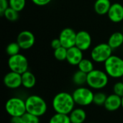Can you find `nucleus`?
I'll list each match as a JSON object with an SVG mask.
<instances>
[{
    "instance_id": "2eb2a0df",
    "label": "nucleus",
    "mask_w": 123,
    "mask_h": 123,
    "mask_svg": "<svg viewBox=\"0 0 123 123\" xmlns=\"http://www.w3.org/2000/svg\"><path fill=\"white\" fill-rule=\"evenodd\" d=\"M104 107L109 112H115L118 110L122 107V97L114 93L107 95Z\"/></svg>"
},
{
    "instance_id": "4be33fe9",
    "label": "nucleus",
    "mask_w": 123,
    "mask_h": 123,
    "mask_svg": "<svg viewBox=\"0 0 123 123\" xmlns=\"http://www.w3.org/2000/svg\"><path fill=\"white\" fill-rule=\"evenodd\" d=\"M48 123H71V122L68 115L55 113L50 118Z\"/></svg>"
},
{
    "instance_id": "b1692460",
    "label": "nucleus",
    "mask_w": 123,
    "mask_h": 123,
    "mask_svg": "<svg viewBox=\"0 0 123 123\" xmlns=\"http://www.w3.org/2000/svg\"><path fill=\"white\" fill-rule=\"evenodd\" d=\"M20 50L21 48L19 45V44L17 42H13L7 45L6 48V53H7L8 55L12 56L20 53Z\"/></svg>"
},
{
    "instance_id": "f704fd0d",
    "label": "nucleus",
    "mask_w": 123,
    "mask_h": 123,
    "mask_svg": "<svg viewBox=\"0 0 123 123\" xmlns=\"http://www.w3.org/2000/svg\"><path fill=\"white\" fill-rule=\"evenodd\" d=\"M121 79H122V81H123V77L121 78Z\"/></svg>"
},
{
    "instance_id": "393cba45",
    "label": "nucleus",
    "mask_w": 123,
    "mask_h": 123,
    "mask_svg": "<svg viewBox=\"0 0 123 123\" xmlns=\"http://www.w3.org/2000/svg\"><path fill=\"white\" fill-rule=\"evenodd\" d=\"M107 95L102 92H97L94 93V100L93 104H94L97 106H104L106 99H107Z\"/></svg>"
},
{
    "instance_id": "9b49d317",
    "label": "nucleus",
    "mask_w": 123,
    "mask_h": 123,
    "mask_svg": "<svg viewBox=\"0 0 123 123\" xmlns=\"http://www.w3.org/2000/svg\"><path fill=\"white\" fill-rule=\"evenodd\" d=\"M92 44V37L86 30H81L76 33V45L82 51H86L90 48Z\"/></svg>"
},
{
    "instance_id": "412c9836",
    "label": "nucleus",
    "mask_w": 123,
    "mask_h": 123,
    "mask_svg": "<svg viewBox=\"0 0 123 123\" xmlns=\"http://www.w3.org/2000/svg\"><path fill=\"white\" fill-rule=\"evenodd\" d=\"M77 66L79 70L87 74L94 69V61L92 59H88V58H83Z\"/></svg>"
},
{
    "instance_id": "cd10ccee",
    "label": "nucleus",
    "mask_w": 123,
    "mask_h": 123,
    "mask_svg": "<svg viewBox=\"0 0 123 123\" xmlns=\"http://www.w3.org/2000/svg\"><path fill=\"white\" fill-rule=\"evenodd\" d=\"M40 121L39 117L28 112L22 116V123H40Z\"/></svg>"
},
{
    "instance_id": "bb28decb",
    "label": "nucleus",
    "mask_w": 123,
    "mask_h": 123,
    "mask_svg": "<svg viewBox=\"0 0 123 123\" xmlns=\"http://www.w3.org/2000/svg\"><path fill=\"white\" fill-rule=\"evenodd\" d=\"M9 4L11 8L19 12L25 7L26 0H9Z\"/></svg>"
},
{
    "instance_id": "c85d7f7f",
    "label": "nucleus",
    "mask_w": 123,
    "mask_h": 123,
    "mask_svg": "<svg viewBox=\"0 0 123 123\" xmlns=\"http://www.w3.org/2000/svg\"><path fill=\"white\" fill-rule=\"evenodd\" d=\"M113 93L116 95L123 97V82L121 81H118L115 83L112 87Z\"/></svg>"
},
{
    "instance_id": "6ab92c4d",
    "label": "nucleus",
    "mask_w": 123,
    "mask_h": 123,
    "mask_svg": "<svg viewBox=\"0 0 123 123\" xmlns=\"http://www.w3.org/2000/svg\"><path fill=\"white\" fill-rule=\"evenodd\" d=\"M108 45L112 50L117 49L123 45V32H115L109 37L107 41Z\"/></svg>"
},
{
    "instance_id": "f3484780",
    "label": "nucleus",
    "mask_w": 123,
    "mask_h": 123,
    "mask_svg": "<svg viewBox=\"0 0 123 123\" xmlns=\"http://www.w3.org/2000/svg\"><path fill=\"white\" fill-rule=\"evenodd\" d=\"M112 5L110 0H96L94 5V11L99 15L107 14Z\"/></svg>"
},
{
    "instance_id": "9d476101",
    "label": "nucleus",
    "mask_w": 123,
    "mask_h": 123,
    "mask_svg": "<svg viewBox=\"0 0 123 123\" xmlns=\"http://www.w3.org/2000/svg\"><path fill=\"white\" fill-rule=\"evenodd\" d=\"M16 42L19 44L21 49L28 50L35 45V37L31 31L22 30L18 34Z\"/></svg>"
},
{
    "instance_id": "20e7f679",
    "label": "nucleus",
    "mask_w": 123,
    "mask_h": 123,
    "mask_svg": "<svg viewBox=\"0 0 123 123\" xmlns=\"http://www.w3.org/2000/svg\"><path fill=\"white\" fill-rule=\"evenodd\" d=\"M104 68L110 78L121 79L123 76V58L112 55L104 63Z\"/></svg>"
},
{
    "instance_id": "f03ea898",
    "label": "nucleus",
    "mask_w": 123,
    "mask_h": 123,
    "mask_svg": "<svg viewBox=\"0 0 123 123\" xmlns=\"http://www.w3.org/2000/svg\"><path fill=\"white\" fill-rule=\"evenodd\" d=\"M27 112L36 115L39 117L43 116L48 111V104L40 96L32 94L25 99Z\"/></svg>"
},
{
    "instance_id": "a878e982",
    "label": "nucleus",
    "mask_w": 123,
    "mask_h": 123,
    "mask_svg": "<svg viewBox=\"0 0 123 123\" xmlns=\"http://www.w3.org/2000/svg\"><path fill=\"white\" fill-rule=\"evenodd\" d=\"M67 50L68 49L61 46L55 50H54L53 55L55 58L59 61H66V57H67Z\"/></svg>"
},
{
    "instance_id": "7c9ffc66",
    "label": "nucleus",
    "mask_w": 123,
    "mask_h": 123,
    "mask_svg": "<svg viewBox=\"0 0 123 123\" xmlns=\"http://www.w3.org/2000/svg\"><path fill=\"white\" fill-rule=\"evenodd\" d=\"M50 45H51V48L53 49H54V50H55V49H57V48H58L62 46L61 40H60V39L58 37L53 39L51 41V43H50Z\"/></svg>"
},
{
    "instance_id": "72a5a7b5",
    "label": "nucleus",
    "mask_w": 123,
    "mask_h": 123,
    "mask_svg": "<svg viewBox=\"0 0 123 123\" xmlns=\"http://www.w3.org/2000/svg\"><path fill=\"white\" fill-rule=\"evenodd\" d=\"M122 108L123 109V97H122Z\"/></svg>"
},
{
    "instance_id": "aec40b11",
    "label": "nucleus",
    "mask_w": 123,
    "mask_h": 123,
    "mask_svg": "<svg viewBox=\"0 0 123 123\" xmlns=\"http://www.w3.org/2000/svg\"><path fill=\"white\" fill-rule=\"evenodd\" d=\"M86 80H87V74L79 69L73 74L72 81L77 86H83L85 84H86Z\"/></svg>"
},
{
    "instance_id": "0eeeda50",
    "label": "nucleus",
    "mask_w": 123,
    "mask_h": 123,
    "mask_svg": "<svg viewBox=\"0 0 123 123\" xmlns=\"http://www.w3.org/2000/svg\"><path fill=\"white\" fill-rule=\"evenodd\" d=\"M112 48L108 43H99L94 46L91 51V59L97 63H104L112 55Z\"/></svg>"
},
{
    "instance_id": "2f4dec72",
    "label": "nucleus",
    "mask_w": 123,
    "mask_h": 123,
    "mask_svg": "<svg viewBox=\"0 0 123 123\" xmlns=\"http://www.w3.org/2000/svg\"><path fill=\"white\" fill-rule=\"evenodd\" d=\"M37 6H45L51 2L52 0H31Z\"/></svg>"
},
{
    "instance_id": "4468645a",
    "label": "nucleus",
    "mask_w": 123,
    "mask_h": 123,
    "mask_svg": "<svg viewBox=\"0 0 123 123\" xmlns=\"http://www.w3.org/2000/svg\"><path fill=\"white\" fill-rule=\"evenodd\" d=\"M84 58L83 51L76 46L70 48L67 50L66 61L71 66H78Z\"/></svg>"
},
{
    "instance_id": "a211bd4d",
    "label": "nucleus",
    "mask_w": 123,
    "mask_h": 123,
    "mask_svg": "<svg viewBox=\"0 0 123 123\" xmlns=\"http://www.w3.org/2000/svg\"><path fill=\"white\" fill-rule=\"evenodd\" d=\"M36 84V77L29 70L22 74V86L27 89H32Z\"/></svg>"
},
{
    "instance_id": "f257e3e1",
    "label": "nucleus",
    "mask_w": 123,
    "mask_h": 123,
    "mask_svg": "<svg viewBox=\"0 0 123 123\" xmlns=\"http://www.w3.org/2000/svg\"><path fill=\"white\" fill-rule=\"evenodd\" d=\"M76 103L72 94L61 92L56 94L52 99V107L55 113L69 115L75 108Z\"/></svg>"
},
{
    "instance_id": "423d86ee",
    "label": "nucleus",
    "mask_w": 123,
    "mask_h": 123,
    "mask_svg": "<svg viewBox=\"0 0 123 123\" xmlns=\"http://www.w3.org/2000/svg\"><path fill=\"white\" fill-rule=\"evenodd\" d=\"M5 110L10 117H22L27 112L25 100L18 97H11L6 102Z\"/></svg>"
},
{
    "instance_id": "39448f33",
    "label": "nucleus",
    "mask_w": 123,
    "mask_h": 123,
    "mask_svg": "<svg viewBox=\"0 0 123 123\" xmlns=\"http://www.w3.org/2000/svg\"><path fill=\"white\" fill-rule=\"evenodd\" d=\"M94 93L89 87L78 86L72 93L76 105L86 107L93 103Z\"/></svg>"
},
{
    "instance_id": "c756f323",
    "label": "nucleus",
    "mask_w": 123,
    "mask_h": 123,
    "mask_svg": "<svg viewBox=\"0 0 123 123\" xmlns=\"http://www.w3.org/2000/svg\"><path fill=\"white\" fill-rule=\"evenodd\" d=\"M9 7V0H0V14L1 15L5 12L6 9Z\"/></svg>"
},
{
    "instance_id": "dca6fc26",
    "label": "nucleus",
    "mask_w": 123,
    "mask_h": 123,
    "mask_svg": "<svg viewBox=\"0 0 123 123\" xmlns=\"http://www.w3.org/2000/svg\"><path fill=\"white\" fill-rule=\"evenodd\" d=\"M68 115L71 123H84L86 120V112L81 107H75Z\"/></svg>"
},
{
    "instance_id": "7ed1b4c3",
    "label": "nucleus",
    "mask_w": 123,
    "mask_h": 123,
    "mask_svg": "<svg viewBox=\"0 0 123 123\" xmlns=\"http://www.w3.org/2000/svg\"><path fill=\"white\" fill-rule=\"evenodd\" d=\"M110 80V76L101 69H94L87 74L86 85L93 90H101L105 88Z\"/></svg>"
},
{
    "instance_id": "f8f14e48",
    "label": "nucleus",
    "mask_w": 123,
    "mask_h": 123,
    "mask_svg": "<svg viewBox=\"0 0 123 123\" xmlns=\"http://www.w3.org/2000/svg\"><path fill=\"white\" fill-rule=\"evenodd\" d=\"M4 84L10 89H17L22 86V74L10 71L3 79Z\"/></svg>"
},
{
    "instance_id": "ddd939ff",
    "label": "nucleus",
    "mask_w": 123,
    "mask_h": 123,
    "mask_svg": "<svg viewBox=\"0 0 123 123\" xmlns=\"http://www.w3.org/2000/svg\"><path fill=\"white\" fill-rule=\"evenodd\" d=\"M110 20L114 23H119L123 20V5L115 2L112 4L107 13Z\"/></svg>"
},
{
    "instance_id": "5701e85b",
    "label": "nucleus",
    "mask_w": 123,
    "mask_h": 123,
    "mask_svg": "<svg viewBox=\"0 0 123 123\" xmlns=\"http://www.w3.org/2000/svg\"><path fill=\"white\" fill-rule=\"evenodd\" d=\"M2 16H4L7 20L10 22H15L19 18V12L16 11L15 9L11 8L10 6L5 10L3 13Z\"/></svg>"
},
{
    "instance_id": "6e6552de",
    "label": "nucleus",
    "mask_w": 123,
    "mask_h": 123,
    "mask_svg": "<svg viewBox=\"0 0 123 123\" xmlns=\"http://www.w3.org/2000/svg\"><path fill=\"white\" fill-rule=\"evenodd\" d=\"M8 66L10 71L22 74L28 71L29 62L25 55L19 53L15 55L9 56L8 59Z\"/></svg>"
},
{
    "instance_id": "473e14b6",
    "label": "nucleus",
    "mask_w": 123,
    "mask_h": 123,
    "mask_svg": "<svg viewBox=\"0 0 123 123\" xmlns=\"http://www.w3.org/2000/svg\"><path fill=\"white\" fill-rule=\"evenodd\" d=\"M11 123H22V117H11Z\"/></svg>"
},
{
    "instance_id": "1a4fd4ad",
    "label": "nucleus",
    "mask_w": 123,
    "mask_h": 123,
    "mask_svg": "<svg viewBox=\"0 0 123 123\" xmlns=\"http://www.w3.org/2000/svg\"><path fill=\"white\" fill-rule=\"evenodd\" d=\"M76 33L77 32H75L74 29L70 27L63 29L58 37V38L61 40L62 46L67 49L75 46Z\"/></svg>"
}]
</instances>
